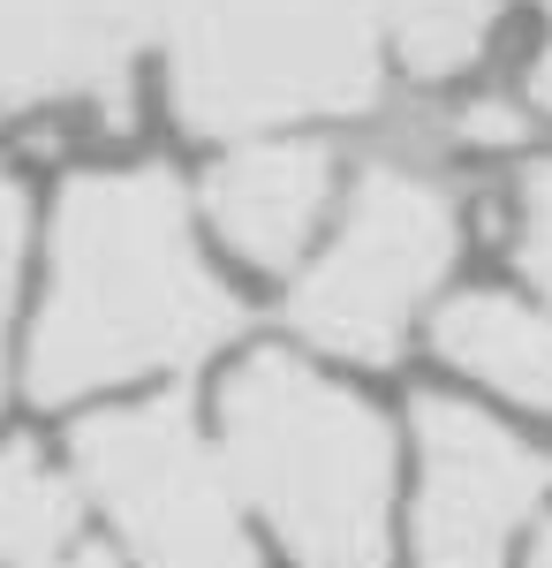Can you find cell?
<instances>
[{
  "mask_svg": "<svg viewBox=\"0 0 552 568\" xmlns=\"http://www.w3.org/2000/svg\"><path fill=\"white\" fill-rule=\"evenodd\" d=\"M235 334L219 281L167 168H91L53 205L31 394L84 402L152 372H190Z\"/></svg>",
  "mask_w": 552,
  "mask_h": 568,
  "instance_id": "1",
  "label": "cell"
},
{
  "mask_svg": "<svg viewBox=\"0 0 552 568\" xmlns=\"http://www.w3.org/2000/svg\"><path fill=\"white\" fill-rule=\"evenodd\" d=\"M227 478L280 530L296 568H386L393 439L379 409L280 349H257L219 394Z\"/></svg>",
  "mask_w": 552,
  "mask_h": 568,
  "instance_id": "2",
  "label": "cell"
},
{
  "mask_svg": "<svg viewBox=\"0 0 552 568\" xmlns=\"http://www.w3.org/2000/svg\"><path fill=\"white\" fill-rule=\"evenodd\" d=\"M167 99L197 136H257L379 99L386 0H160Z\"/></svg>",
  "mask_w": 552,
  "mask_h": 568,
  "instance_id": "3",
  "label": "cell"
},
{
  "mask_svg": "<svg viewBox=\"0 0 552 568\" xmlns=\"http://www.w3.org/2000/svg\"><path fill=\"white\" fill-rule=\"evenodd\" d=\"M69 470L122 530L136 568H257L227 455H213L182 402H129L84 417L69 433Z\"/></svg>",
  "mask_w": 552,
  "mask_h": 568,
  "instance_id": "4",
  "label": "cell"
},
{
  "mask_svg": "<svg viewBox=\"0 0 552 568\" xmlns=\"http://www.w3.org/2000/svg\"><path fill=\"white\" fill-rule=\"evenodd\" d=\"M454 243H462V213L439 175L401 168V160L364 168V190L340 220L334 251L296 288L303 342L356 356V364H386L409 342L425 296L447 281Z\"/></svg>",
  "mask_w": 552,
  "mask_h": 568,
  "instance_id": "5",
  "label": "cell"
},
{
  "mask_svg": "<svg viewBox=\"0 0 552 568\" xmlns=\"http://www.w3.org/2000/svg\"><path fill=\"white\" fill-rule=\"evenodd\" d=\"M417 568H508L514 530L552 493V447L454 394L417 402Z\"/></svg>",
  "mask_w": 552,
  "mask_h": 568,
  "instance_id": "6",
  "label": "cell"
},
{
  "mask_svg": "<svg viewBox=\"0 0 552 568\" xmlns=\"http://www.w3.org/2000/svg\"><path fill=\"white\" fill-rule=\"evenodd\" d=\"M160 0H0V114L122 106Z\"/></svg>",
  "mask_w": 552,
  "mask_h": 568,
  "instance_id": "7",
  "label": "cell"
},
{
  "mask_svg": "<svg viewBox=\"0 0 552 568\" xmlns=\"http://www.w3.org/2000/svg\"><path fill=\"white\" fill-rule=\"evenodd\" d=\"M326 190H334V160H326L318 144H243V152H227L213 168L205 213H213L219 243H227L235 258L280 273V265H296L303 243L318 235Z\"/></svg>",
  "mask_w": 552,
  "mask_h": 568,
  "instance_id": "8",
  "label": "cell"
},
{
  "mask_svg": "<svg viewBox=\"0 0 552 568\" xmlns=\"http://www.w3.org/2000/svg\"><path fill=\"white\" fill-rule=\"evenodd\" d=\"M431 349L454 372H469L477 387L508 394L514 409L552 417V311L500 296V288H477L431 318Z\"/></svg>",
  "mask_w": 552,
  "mask_h": 568,
  "instance_id": "9",
  "label": "cell"
},
{
  "mask_svg": "<svg viewBox=\"0 0 552 568\" xmlns=\"http://www.w3.org/2000/svg\"><path fill=\"white\" fill-rule=\"evenodd\" d=\"M76 546V500L31 447H0V568H39Z\"/></svg>",
  "mask_w": 552,
  "mask_h": 568,
  "instance_id": "10",
  "label": "cell"
},
{
  "mask_svg": "<svg viewBox=\"0 0 552 568\" xmlns=\"http://www.w3.org/2000/svg\"><path fill=\"white\" fill-rule=\"evenodd\" d=\"M508 0H386V39L417 77H462Z\"/></svg>",
  "mask_w": 552,
  "mask_h": 568,
  "instance_id": "11",
  "label": "cell"
},
{
  "mask_svg": "<svg viewBox=\"0 0 552 568\" xmlns=\"http://www.w3.org/2000/svg\"><path fill=\"white\" fill-rule=\"evenodd\" d=\"M514 258L552 296V160L522 175V197H514Z\"/></svg>",
  "mask_w": 552,
  "mask_h": 568,
  "instance_id": "12",
  "label": "cell"
},
{
  "mask_svg": "<svg viewBox=\"0 0 552 568\" xmlns=\"http://www.w3.org/2000/svg\"><path fill=\"white\" fill-rule=\"evenodd\" d=\"M16 258H23V190L0 175V356H8V304H16Z\"/></svg>",
  "mask_w": 552,
  "mask_h": 568,
  "instance_id": "13",
  "label": "cell"
},
{
  "mask_svg": "<svg viewBox=\"0 0 552 568\" xmlns=\"http://www.w3.org/2000/svg\"><path fill=\"white\" fill-rule=\"evenodd\" d=\"M462 136L469 144H514V136H522V114H508L500 99H484L477 114H462Z\"/></svg>",
  "mask_w": 552,
  "mask_h": 568,
  "instance_id": "14",
  "label": "cell"
},
{
  "mask_svg": "<svg viewBox=\"0 0 552 568\" xmlns=\"http://www.w3.org/2000/svg\"><path fill=\"white\" fill-rule=\"evenodd\" d=\"M530 99H538V114H552V31H545V53L530 61Z\"/></svg>",
  "mask_w": 552,
  "mask_h": 568,
  "instance_id": "15",
  "label": "cell"
},
{
  "mask_svg": "<svg viewBox=\"0 0 552 568\" xmlns=\"http://www.w3.org/2000/svg\"><path fill=\"white\" fill-rule=\"evenodd\" d=\"M39 568H114V561H106L99 546H61V554H53V561H39Z\"/></svg>",
  "mask_w": 552,
  "mask_h": 568,
  "instance_id": "16",
  "label": "cell"
},
{
  "mask_svg": "<svg viewBox=\"0 0 552 568\" xmlns=\"http://www.w3.org/2000/svg\"><path fill=\"white\" fill-rule=\"evenodd\" d=\"M530 568H552V516H545V530L530 538Z\"/></svg>",
  "mask_w": 552,
  "mask_h": 568,
  "instance_id": "17",
  "label": "cell"
}]
</instances>
